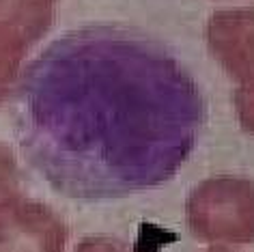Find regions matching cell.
I'll list each match as a JSON object with an SVG mask.
<instances>
[{"mask_svg": "<svg viewBox=\"0 0 254 252\" xmlns=\"http://www.w3.org/2000/svg\"><path fill=\"white\" fill-rule=\"evenodd\" d=\"M211 54L241 86H254V11H218L207 24Z\"/></svg>", "mask_w": 254, "mask_h": 252, "instance_id": "obj_4", "label": "cell"}, {"mask_svg": "<svg viewBox=\"0 0 254 252\" xmlns=\"http://www.w3.org/2000/svg\"><path fill=\"white\" fill-rule=\"evenodd\" d=\"M235 110L241 127L254 134V86H241L235 91Z\"/></svg>", "mask_w": 254, "mask_h": 252, "instance_id": "obj_8", "label": "cell"}, {"mask_svg": "<svg viewBox=\"0 0 254 252\" xmlns=\"http://www.w3.org/2000/svg\"><path fill=\"white\" fill-rule=\"evenodd\" d=\"M207 252H231V250H207Z\"/></svg>", "mask_w": 254, "mask_h": 252, "instance_id": "obj_10", "label": "cell"}, {"mask_svg": "<svg viewBox=\"0 0 254 252\" xmlns=\"http://www.w3.org/2000/svg\"><path fill=\"white\" fill-rule=\"evenodd\" d=\"M20 196V168L11 149L0 142V209Z\"/></svg>", "mask_w": 254, "mask_h": 252, "instance_id": "obj_7", "label": "cell"}, {"mask_svg": "<svg viewBox=\"0 0 254 252\" xmlns=\"http://www.w3.org/2000/svg\"><path fill=\"white\" fill-rule=\"evenodd\" d=\"M22 155L69 198H121L173 179L207 121L192 73L151 35L91 24L61 35L13 91Z\"/></svg>", "mask_w": 254, "mask_h": 252, "instance_id": "obj_1", "label": "cell"}, {"mask_svg": "<svg viewBox=\"0 0 254 252\" xmlns=\"http://www.w3.org/2000/svg\"><path fill=\"white\" fill-rule=\"evenodd\" d=\"M75 252H134V250L114 237H86L78 244Z\"/></svg>", "mask_w": 254, "mask_h": 252, "instance_id": "obj_9", "label": "cell"}, {"mask_svg": "<svg viewBox=\"0 0 254 252\" xmlns=\"http://www.w3.org/2000/svg\"><path fill=\"white\" fill-rule=\"evenodd\" d=\"M30 48V43L24 39L13 28L0 26V106L13 93L17 82V71Z\"/></svg>", "mask_w": 254, "mask_h": 252, "instance_id": "obj_6", "label": "cell"}, {"mask_svg": "<svg viewBox=\"0 0 254 252\" xmlns=\"http://www.w3.org/2000/svg\"><path fill=\"white\" fill-rule=\"evenodd\" d=\"M56 2L59 0H0V26L13 28L33 46L52 26Z\"/></svg>", "mask_w": 254, "mask_h": 252, "instance_id": "obj_5", "label": "cell"}, {"mask_svg": "<svg viewBox=\"0 0 254 252\" xmlns=\"http://www.w3.org/2000/svg\"><path fill=\"white\" fill-rule=\"evenodd\" d=\"M67 226L43 203L15 198L0 209V252H65Z\"/></svg>", "mask_w": 254, "mask_h": 252, "instance_id": "obj_3", "label": "cell"}, {"mask_svg": "<svg viewBox=\"0 0 254 252\" xmlns=\"http://www.w3.org/2000/svg\"><path fill=\"white\" fill-rule=\"evenodd\" d=\"M186 222L200 242H254V184L233 175L205 179L190 194Z\"/></svg>", "mask_w": 254, "mask_h": 252, "instance_id": "obj_2", "label": "cell"}]
</instances>
